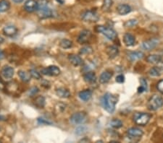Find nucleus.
<instances>
[{
	"instance_id": "f257e3e1",
	"label": "nucleus",
	"mask_w": 163,
	"mask_h": 143,
	"mask_svg": "<svg viewBox=\"0 0 163 143\" xmlns=\"http://www.w3.org/2000/svg\"><path fill=\"white\" fill-rule=\"evenodd\" d=\"M117 103H118L117 97L109 93L104 94L102 98V104L104 108L110 113H113L115 111Z\"/></svg>"
},
{
	"instance_id": "f03ea898",
	"label": "nucleus",
	"mask_w": 163,
	"mask_h": 143,
	"mask_svg": "<svg viewBox=\"0 0 163 143\" xmlns=\"http://www.w3.org/2000/svg\"><path fill=\"white\" fill-rule=\"evenodd\" d=\"M163 106V98L158 95H153L149 99L147 108L150 111H157Z\"/></svg>"
},
{
	"instance_id": "7ed1b4c3",
	"label": "nucleus",
	"mask_w": 163,
	"mask_h": 143,
	"mask_svg": "<svg viewBox=\"0 0 163 143\" xmlns=\"http://www.w3.org/2000/svg\"><path fill=\"white\" fill-rule=\"evenodd\" d=\"M95 30L97 33H102L104 36H105L109 40L111 41H114L117 38V33L113 30V29L110 28L105 27L103 26H98L95 28Z\"/></svg>"
},
{
	"instance_id": "20e7f679",
	"label": "nucleus",
	"mask_w": 163,
	"mask_h": 143,
	"mask_svg": "<svg viewBox=\"0 0 163 143\" xmlns=\"http://www.w3.org/2000/svg\"><path fill=\"white\" fill-rule=\"evenodd\" d=\"M151 119V115L147 113H136L133 115V121L138 125L144 126Z\"/></svg>"
},
{
	"instance_id": "39448f33",
	"label": "nucleus",
	"mask_w": 163,
	"mask_h": 143,
	"mask_svg": "<svg viewBox=\"0 0 163 143\" xmlns=\"http://www.w3.org/2000/svg\"><path fill=\"white\" fill-rule=\"evenodd\" d=\"M87 115L85 112H76L74 113L70 118V121L72 124H82L86 122Z\"/></svg>"
},
{
	"instance_id": "423d86ee",
	"label": "nucleus",
	"mask_w": 163,
	"mask_h": 143,
	"mask_svg": "<svg viewBox=\"0 0 163 143\" xmlns=\"http://www.w3.org/2000/svg\"><path fill=\"white\" fill-rule=\"evenodd\" d=\"M81 18L85 22H90V23H95L97 22L99 19V16L96 12L88 10L85 11L81 15Z\"/></svg>"
},
{
	"instance_id": "0eeeda50",
	"label": "nucleus",
	"mask_w": 163,
	"mask_h": 143,
	"mask_svg": "<svg viewBox=\"0 0 163 143\" xmlns=\"http://www.w3.org/2000/svg\"><path fill=\"white\" fill-rule=\"evenodd\" d=\"M159 43L160 40L158 38H151V39L143 41L141 44V46L143 49L146 50V51H151V50H153L154 48H156Z\"/></svg>"
},
{
	"instance_id": "6e6552de",
	"label": "nucleus",
	"mask_w": 163,
	"mask_h": 143,
	"mask_svg": "<svg viewBox=\"0 0 163 143\" xmlns=\"http://www.w3.org/2000/svg\"><path fill=\"white\" fill-rule=\"evenodd\" d=\"M41 73L44 75H48V76H58L61 73V71L58 67L52 65L43 69L41 70Z\"/></svg>"
},
{
	"instance_id": "1a4fd4ad",
	"label": "nucleus",
	"mask_w": 163,
	"mask_h": 143,
	"mask_svg": "<svg viewBox=\"0 0 163 143\" xmlns=\"http://www.w3.org/2000/svg\"><path fill=\"white\" fill-rule=\"evenodd\" d=\"M127 135L132 140H135L136 138L140 139L143 135V131L141 129L137 127H132L128 129L127 131Z\"/></svg>"
},
{
	"instance_id": "9d476101",
	"label": "nucleus",
	"mask_w": 163,
	"mask_h": 143,
	"mask_svg": "<svg viewBox=\"0 0 163 143\" xmlns=\"http://www.w3.org/2000/svg\"><path fill=\"white\" fill-rule=\"evenodd\" d=\"M91 37V33L88 30H84L80 33L78 37V42L81 44H86L89 41Z\"/></svg>"
},
{
	"instance_id": "9b49d317",
	"label": "nucleus",
	"mask_w": 163,
	"mask_h": 143,
	"mask_svg": "<svg viewBox=\"0 0 163 143\" xmlns=\"http://www.w3.org/2000/svg\"><path fill=\"white\" fill-rule=\"evenodd\" d=\"M3 33L7 37H13L17 33V29L15 26L9 25L3 28Z\"/></svg>"
},
{
	"instance_id": "f8f14e48",
	"label": "nucleus",
	"mask_w": 163,
	"mask_h": 143,
	"mask_svg": "<svg viewBox=\"0 0 163 143\" xmlns=\"http://www.w3.org/2000/svg\"><path fill=\"white\" fill-rule=\"evenodd\" d=\"M24 9L28 12H33L37 10V1L35 0H27L24 4Z\"/></svg>"
},
{
	"instance_id": "ddd939ff",
	"label": "nucleus",
	"mask_w": 163,
	"mask_h": 143,
	"mask_svg": "<svg viewBox=\"0 0 163 143\" xmlns=\"http://www.w3.org/2000/svg\"><path fill=\"white\" fill-rule=\"evenodd\" d=\"M68 59H69L70 62L75 67L81 66L84 64L82 58L80 56L76 55V54H70L69 57H68Z\"/></svg>"
},
{
	"instance_id": "4468645a",
	"label": "nucleus",
	"mask_w": 163,
	"mask_h": 143,
	"mask_svg": "<svg viewBox=\"0 0 163 143\" xmlns=\"http://www.w3.org/2000/svg\"><path fill=\"white\" fill-rule=\"evenodd\" d=\"M15 73L14 69L10 66H5L2 68L1 74L5 79H11Z\"/></svg>"
},
{
	"instance_id": "2eb2a0df",
	"label": "nucleus",
	"mask_w": 163,
	"mask_h": 143,
	"mask_svg": "<svg viewBox=\"0 0 163 143\" xmlns=\"http://www.w3.org/2000/svg\"><path fill=\"white\" fill-rule=\"evenodd\" d=\"M37 12H38V17L42 19L49 18V17H52L53 15L52 11L51 9L49 8L48 7H45V8L44 9H41V10H37Z\"/></svg>"
},
{
	"instance_id": "dca6fc26",
	"label": "nucleus",
	"mask_w": 163,
	"mask_h": 143,
	"mask_svg": "<svg viewBox=\"0 0 163 143\" xmlns=\"http://www.w3.org/2000/svg\"><path fill=\"white\" fill-rule=\"evenodd\" d=\"M106 52L110 59H114L119 54V49L115 46H109L107 48Z\"/></svg>"
},
{
	"instance_id": "f3484780",
	"label": "nucleus",
	"mask_w": 163,
	"mask_h": 143,
	"mask_svg": "<svg viewBox=\"0 0 163 143\" xmlns=\"http://www.w3.org/2000/svg\"><path fill=\"white\" fill-rule=\"evenodd\" d=\"M143 57H144V54L141 51H132V52L128 53V58L131 61H137L143 58Z\"/></svg>"
},
{
	"instance_id": "a211bd4d",
	"label": "nucleus",
	"mask_w": 163,
	"mask_h": 143,
	"mask_svg": "<svg viewBox=\"0 0 163 143\" xmlns=\"http://www.w3.org/2000/svg\"><path fill=\"white\" fill-rule=\"evenodd\" d=\"M117 11L121 15H125L131 12V7L128 4H120L117 7Z\"/></svg>"
},
{
	"instance_id": "6ab92c4d",
	"label": "nucleus",
	"mask_w": 163,
	"mask_h": 143,
	"mask_svg": "<svg viewBox=\"0 0 163 143\" xmlns=\"http://www.w3.org/2000/svg\"><path fill=\"white\" fill-rule=\"evenodd\" d=\"M112 77V72L109 71H104L101 74L100 77H99V82L102 84L107 83Z\"/></svg>"
},
{
	"instance_id": "aec40b11",
	"label": "nucleus",
	"mask_w": 163,
	"mask_h": 143,
	"mask_svg": "<svg viewBox=\"0 0 163 143\" xmlns=\"http://www.w3.org/2000/svg\"><path fill=\"white\" fill-rule=\"evenodd\" d=\"M123 42L127 46H132L135 44V37L130 33H125L123 36Z\"/></svg>"
},
{
	"instance_id": "412c9836",
	"label": "nucleus",
	"mask_w": 163,
	"mask_h": 143,
	"mask_svg": "<svg viewBox=\"0 0 163 143\" xmlns=\"http://www.w3.org/2000/svg\"><path fill=\"white\" fill-rule=\"evenodd\" d=\"M146 61L147 62L150 63V64H160L162 61V57L160 55H156V54H152V55H149L146 57Z\"/></svg>"
},
{
	"instance_id": "4be33fe9",
	"label": "nucleus",
	"mask_w": 163,
	"mask_h": 143,
	"mask_svg": "<svg viewBox=\"0 0 163 143\" xmlns=\"http://www.w3.org/2000/svg\"><path fill=\"white\" fill-rule=\"evenodd\" d=\"M56 94L58 97L62 98H68L70 96V92L65 88H57L56 90Z\"/></svg>"
},
{
	"instance_id": "5701e85b",
	"label": "nucleus",
	"mask_w": 163,
	"mask_h": 143,
	"mask_svg": "<svg viewBox=\"0 0 163 143\" xmlns=\"http://www.w3.org/2000/svg\"><path fill=\"white\" fill-rule=\"evenodd\" d=\"M78 96L82 101H88V100L91 99V96H92V92L90 90H84L79 93Z\"/></svg>"
},
{
	"instance_id": "b1692460",
	"label": "nucleus",
	"mask_w": 163,
	"mask_h": 143,
	"mask_svg": "<svg viewBox=\"0 0 163 143\" xmlns=\"http://www.w3.org/2000/svg\"><path fill=\"white\" fill-rule=\"evenodd\" d=\"M84 79L85 82H88V83H93L97 80V76L94 72H88L84 75Z\"/></svg>"
},
{
	"instance_id": "393cba45",
	"label": "nucleus",
	"mask_w": 163,
	"mask_h": 143,
	"mask_svg": "<svg viewBox=\"0 0 163 143\" xmlns=\"http://www.w3.org/2000/svg\"><path fill=\"white\" fill-rule=\"evenodd\" d=\"M17 75H18L19 77L21 79V80L25 82H29L32 77L30 72H27L24 71V70H20V71H18V72H17Z\"/></svg>"
},
{
	"instance_id": "a878e982",
	"label": "nucleus",
	"mask_w": 163,
	"mask_h": 143,
	"mask_svg": "<svg viewBox=\"0 0 163 143\" xmlns=\"http://www.w3.org/2000/svg\"><path fill=\"white\" fill-rule=\"evenodd\" d=\"M10 8V3L7 0H1L0 1V13L5 12L8 11Z\"/></svg>"
},
{
	"instance_id": "bb28decb",
	"label": "nucleus",
	"mask_w": 163,
	"mask_h": 143,
	"mask_svg": "<svg viewBox=\"0 0 163 143\" xmlns=\"http://www.w3.org/2000/svg\"><path fill=\"white\" fill-rule=\"evenodd\" d=\"M162 69L160 66L158 67H154L149 70V73L152 77H159L161 75V72L162 71Z\"/></svg>"
},
{
	"instance_id": "cd10ccee",
	"label": "nucleus",
	"mask_w": 163,
	"mask_h": 143,
	"mask_svg": "<svg viewBox=\"0 0 163 143\" xmlns=\"http://www.w3.org/2000/svg\"><path fill=\"white\" fill-rule=\"evenodd\" d=\"M60 47H62L63 48H65V49H68V48H70L72 47V42L70 41V40L68 39H62L60 42Z\"/></svg>"
},
{
	"instance_id": "c85d7f7f",
	"label": "nucleus",
	"mask_w": 163,
	"mask_h": 143,
	"mask_svg": "<svg viewBox=\"0 0 163 143\" xmlns=\"http://www.w3.org/2000/svg\"><path fill=\"white\" fill-rule=\"evenodd\" d=\"M45 98L44 96H38L35 100V105L37 107L41 108L45 106Z\"/></svg>"
},
{
	"instance_id": "c756f323",
	"label": "nucleus",
	"mask_w": 163,
	"mask_h": 143,
	"mask_svg": "<svg viewBox=\"0 0 163 143\" xmlns=\"http://www.w3.org/2000/svg\"><path fill=\"white\" fill-rule=\"evenodd\" d=\"M111 127L114 128V129H119V128L123 126V122L121 120L118 119H114L109 123Z\"/></svg>"
},
{
	"instance_id": "7c9ffc66",
	"label": "nucleus",
	"mask_w": 163,
	"mask_h": 143,
	"mask_svg": "<svg viewBox=\"0 0 163 143\" xmlns=\"http://www.w3.org/2000/svg\"><path fill=\"white\" fill-rule=\"evenodd\" d=\"M112 4H113L112 0H104L103 4H102V10L104 11H107L112 7Z\"/></svg>"
},
{
	"instance_id": "2f4dec72",
	"label": "nucleus",
	"mask_w": 163,
	"mask_h": 143,
	"mask_svg": "<svg viewBox=\"0 0 163 143\" xmlns=\"http://www.w3.org/2000/svg\"><path fill=\"white\" fill-rule=\"evenodd\" d=\"M147 89V85H146V81L143 78L141 79V86L138 88V92L141 93L144 92Z\"/></svg>"
},
{
	"instance_id": "473e14b6",
	"label": "nucleus",
	"mask_w": 163,
	"mask_h": 143,
	"mask_svg": "<svg viewBox=\"0 0 163 143\" xmlns=\"http://www.w3.org/2000/svg\"><path fill=\"white\" fill-rule=\"evenodd\" d=\"M93 52V48L89 46H86L80 49V54H89Z\"/></svg>"
},
{
	"instance_id": "72a5a7b5",
	"label": "nucleus",
	"mask_w": 163,
	"mask_h": 143,
	"mask_svg": "<svg viewBox=\"0 0 163 143\" xmlns=\"http://www.w3.org/2000/svg\"><path fill=\"white\" fill-rule=\"evenodd\" d=\"M47 4H48L47 0H38L37 1V10H41V9H44L45 7H48Z\"/></svg>"
},
{
	"instance_id": "f704fd0d",
	"label": "nucleus",
	"mask_w": 163,
	"mask_h": 143,
	"mask_svg": "<svg viewBox=\"0 0 163 143\" xmlns=\"http://www.w3.org/2000/svg\"><path fill=\"white\" fill-rule=\"evenodd\" d=\"M138 24V20L136 19H131L128 20L124 23V26L125 28H133Z\"/></svg>"
},
{
	"instance_id": "c9c22d12",
	"label": "nucleus",
	"mask_w": 163,
	"mask_h": 143,
	"mask_svg": "<svg viewBox=\"0 0 163 143\" xmlns=\"http://www.w3.org/2000/svg\"><path fill=\"white\" fill-rule=\"evenodd\" d=\"M87 132V128L85 127L84 126H78L76 129H75V133L78 135H84L85 133Z\"/></svg>"
},
{
	"instance_id": "e433bc0d",
	"label": "nucleus",
	"mask_w": 163,
	"mask_h": 143,
	"mask_svg": "<svg viewBox=\"0 0 163 143\" xmlns=\"http://www.w3.org/2000/svg\"><path fill=\"white\" fill-rule=\"evenodd\" d=\"M30 74L31 75L32 77H33L34 79H40L41 78V74L39 73L38 71H36V70H33V69H32V70H30Z\"/></svg>"
},
{
	"instance_id": "4c0bfd02",
	"label": "nucleus",
	"mask_w": 163,
	"mask_h": 143,
	"mask_svg": "<svg viewBox=\"0 0 163 143\" xmlns=\"http://www.w3.org/2000/svg\"><path fill=\"white\" fill-rule=\"evenodd\" d=\"M115 80H116V82H118V83H123V82H124V81H125V77L123 75H119L116 77Z\"/></svg>"
},
{
	"instance_id": "58836bf2",
	"label": "nucleus",
	"mask_w": 163,
	"mask_h": 143,
	"mask_svg": "<svg viewBox=\"0 0 163 143\" xmlns=\"http://www.w3.org/2000/svg\"><path fill=\"white\" fill-rule=\"evenodd\" d=\"M38 122L39 124H51L52 122H49L48 120L45 119H43V118H38Z\"/></svg>"
},
{
	"instance_id": "ea45409f",
	"label": "nucleus",
	"mask_w": 163,
	"mask_h": 143,
	"mask_svg": "<svg viewBox=\"0 0 163 143\" xmlns=\"http://www.w3.org/2000/svg\"><path fill=\"white\" fill-rule=\"evenodd\" d=\"M157 88L158 90H159L160 92H161L162 93H163V79L158 82Z\"/></svg>"
},
{
	"instance_id": "a19ab883",
	"label": "nucleus",
	"mask_w": 163,
	"mask_h": 143,
	"mask_svg": "<svg viewBox=\"0 0 163 143\" xmlns=\"http://www.w3.org/2000/svg\"><path fill=\"white\" fill-rule=\"evenodd\" d=\"M31 92H33V94H36L38 92V89L37 88H33L32 90H31Z\"/></svg>"
},
{
	"instance_id": "79ce46f5",
	"label": "nucleus",
	"mask_w": 163,
	"mask_h": 143,
	"mask_svg": "<svg viewBox=\"0 0 163 143\" xmlns=\"http://www.w3.org/2000/svg\"><path fill=\"white\" fill-rule=\"evenodd\" d=\"M4 53H3V51L0 49V60L2 59H4Z\"/></svg>"
},
{
	"instance_id": "37998d69",
	"label": "nucleus",
	"mask_w": 163,
	"mask_h": 143,
	"mask_svg": "<svg viewBox=\"0 0 163 143\" xmlns=\"http://www.w3.org/2000/svg\"><path fill=\"white\" fill-rule=\"evenodd\" d=\"M85 141L88 142V141H89V140L87 139V138H84V139H82L81 140H80V142H85Z\"/></svg>"
},
{
	"instance_id": "c03bdc74",
	"label": "nucleus",
	"mask_w": 163,
	"mask_h": 143,
	"mask_svg": "<svg viewBox=\"0 0 163 143\" xmlns=\"http://www.w3.org/2000/svg\"><path fill=\"white\" fill-rule=\"evenodd\" d=\"M13 1H15V3H20L23 1V0H13Z\"/></svg>"
},
{
	"instance_id": "a18cd8bd",
	"label": "nucleus",
	"mask_w": 163,
	"mask_h": 143,
	"mask_svg": "<svg viewBox=\"0 0 163 143\" xmlns=\"http://www.w3.org/2000/svg\"><path fill=\"white\" fill-rule=\"evenodd\" d=\"M4 41V38H2L1 36H0V44H2L3 42Z\"/></svg>"
},
{
	"instance_id": "49530a36",
	"label": "nucleus",
	"mask_w": 163,
	"mask_h": 143,
	"mask_svg": "<svg viewBox=\"0 0 163 143\" xmlns=\"http://www.w3.org/2000/svg\"><path fill=\"white\" fill-rule=\"evenodd\" d=\"M57 1H58V2H59V1H60V2L61 3V4H63V0H57Z\"/></svg>"
}]
</instances>
